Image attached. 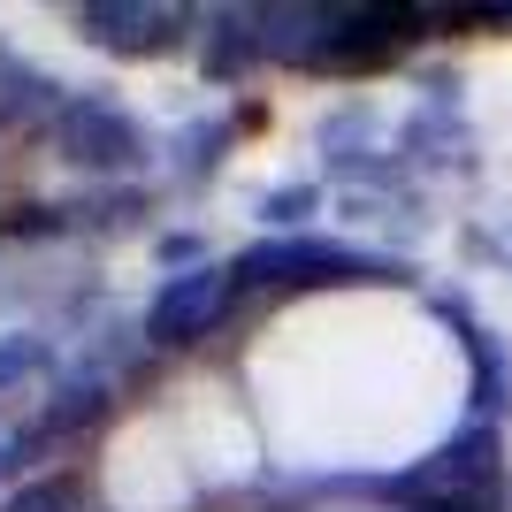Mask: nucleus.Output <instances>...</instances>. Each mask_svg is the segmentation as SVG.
<instances>
[{"instance_id":"nucleus-5","label":"nucleus","mask_w":512,"mask_h":512,"mask_svg":"<svg viewBox=\"0 0 512 512\" xmlns=\"http://www.w3.org/2000/svg\"><path fill=\"white\" fill-rule=\"evenodd\" d=\"M451 321H459V344H467V360H474V398H482V413H512V360H505V344H497L474 314H459V306H451Z\"/></svg>"},{"instance_id":"nucleus-1","label":"nucleus","mask_w":512,"mask_h":512,"mask_svg":"<svg viewBox=\"0 0 512 512\" xmlns=\"http://www.w3.org/2000/svg\"><path fill=\"white\" fill-rule=\"evenodd\" d=\"M398 276L383 253L360 245H329V237H268L253 253H237L230 283L237 291H283V283H383Z\"/></svg>"},{"instance_id":"nucleus-4","label":"nucleus","mask_w":512,"mask_h":512,"mask_svg":"<svg viewBox=\"0 0 512 512\" xmlns=\"http://www.w3.org/2000/svg\"><path fill=\"white\" fill-rule=\"evenodd\" d=\"M85 31L115 54H161L184 39V8H153V0H92Z\"/></svg>"},{"instance_id":"nucleus-10","label":"nucleus","mask_w":512,"mask_h":512,"mask_svg":"<svg viewBox=\"0 0 512 512\" xmlns=\"http://www.w3.org/2000/svg\"><path fill=\"white\" fill-rule=\"evenodd\" d=\"M0 474H8V444H0Z\"/></svg>"},{"instance_id":"nucleus-7","label":"nucleus","mask_w":512,"mask_h":512,"mask_svg":"<svg viewBox=\"0 0 512 512\" xmlns=\"http://www.w3.org/2000/svg\"><path fill=\"white\" fill-rule=\"evenodd\" d=\"M46 367H54V344H46V337H0V406L23 398Z\"/></svg>"},{"instance_id":"nucleus-9","label":"nucleus","mask_w":512,"mask_h":512,"mask_svg":"<svg viewBox=\"0 0 512 512\" xmlns=\"http://www.w3.org/2000/svg\"><path fill=\"white\" fill-rule=\"evenodd\" d=\"M260 214H268L276 230H299L306 214H314V184H283V192H268V199H260Z\"/></svg>"},{"instance_id":"nucleus-6","label":"nucleus","mask_w":512,"mask_h":512,"mask_svg":"<svg viewBox=\"0 0 512 512\" xmlns=\"http://www.w3.org/2000/svg\"><path fill=\"white\" fill-rule=\"evenodd\" d=\"M245 62H260V31H253V8H230L207 31V77H245Z\"/></svg>"},{"instance_id":"nucleus-8","label":"nucleus","mask_w":512,"mask_h":512,"mask_svg":"<svg viewBox=\"0 0 512 512\" xmlns=\"http://www.w3.org/2000/svg\"><path fill=\"white\" fill-rule=\"evenodd\" d=\"M0 512H85V490H77V482H31V490H16Z\"/></svg>"},{"instance_id":"nucleus-2","label":"nucleus","mask_w":512,"mask_h":512,"mask_svg":"<svg viewBox=\"0 0 512 512\" xmlns=\"http://www.w3.org/2000/svg\"><path fill=\"white\" fill-rule=\"evenodd\" d=\"M46 138H54V153H62V161H77V169H107V176L146 161V130L130 123L115 100H92V92L62 100V115L46 123Z\"/></svg>"},{"instance_id":"nucleus-3","label":"nucleus","mask_w":512,"mask_h":512,"mask_svg":"<svg viewBox=\"0 0 512 512\" xmlns=\"http://www.w3.org/2000/svg\"><path fill=\"white\" fill-rule=\"evenodd\" d=\"M230 291H237L230 268H184V276H169L146 306V337L153 344H199L214 321H222Z\"/></svg>"}]
</instances>
